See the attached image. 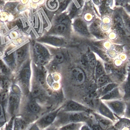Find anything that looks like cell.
<instances>
[{
    "mask_svg": "<svg viewBox=\"0 0 130 130\" xmlns=\"http://www.w3.org/2000/svg\"><path fill=\"white\" fill-rule=\"evenodd\" d=\"M111 17V31L115 34V38L113 41L118 44H123L130 46V34L126 30L121 17L120 7H115Z\"/></svg>",
    "mask_w": 130,
    "mask_h": 130,
    "instance_id": "obj_1",
    "label": "cell"
},
{
    "mask_svg": "<svg viewBox=\"0 0 130 130\" xmlns=\"http://www.w3.org/2000/svg\"><path fill=\"white\" fill-rule=\"evenodd\" d=\"M21 91L18 86L13 85L8 96L7 111L9 115L15 117L18 112L20 103Z\"/></svg>",
    "mask_w": 130,
    "mask_h": 130,
    "instance_id": "obj_2",
    "label": "cell"
},
{
    "mask_svg": "<svg viewBox=\"0 0 130 130\" xmlns=\"http://www.w3.org/2000/svg\"><path fill=\"white\" fill-rule=\"evenodd\" d=\"M31 73V70L29 63L27 64L20 73L18 77V81L24 92L27 91L28 89Z\"/></svg>",
    "mask_w": 130,
    "mask_h": 130,
    "instance_id": "obj_3",
    "label": "cell"
},
{
    "mask_svg": "<svg viewBox=\"0 0 130 130\" xmlns=\"http://www.w3.org/2000/svg\"><path fill=\"white\" fill-rule=\"evenodd\" d=\"M72 76L73 82L77 85L84 83L85 80V76L83 70L79 68L73 69L72 71Z\"/></svg>",
    "mask_w": 130,
    "mask_h": 130,
    "instance_id": "obj_4",
    "label": "cell"
},
{
    "mask_svg": "<svg viewBox=\"0 0 130 130\" xmlns=\"http://www.w3.org/2000/svg\"><path fill=\"white\" fill-rule=\"evenodd\" d=\"M86 109L85 106L73 101L68 102L66 106V110L69 111H85Z\"/></svg>",
    "mask_w": 130,
    "mask_h": 130,
    "instance_id": "obj_5",
    "label": "cell"
},
{
    "mask_svg": "<svg viewBox=\"0 0 130 130\" xmlns=\"http://www.w3.org/2000/svg\"><path fill=\"white\" fill-rule=\"evenodd\" d=\"M111 109L116 114H120L124 110L123 104L119 101H114L108 104Z\"/></svg>",
    "mask_w": 130,
    "mask_h": 130,
    "instance_id": "obj_6",
    "label": "cell"
},
{
    "mask_svg": "<svg viewBox=\"0 0 130 130\" xmlns=\"http://www.w3.org/2000/svg\"><path fill=\"white\" fill-rule=\"evenodd\" d=\"M57 111L49 113L45 115L40 120V123L42 126H47L54 121L57 116Z\"/></svg>",
    "mask_w": 130,
    "mask_h": 130,
    "instance_id": "obj_7",
    "label": "cell"
},
{
    "mask_svg": "<svg viewBox=\"0 0 130 130\" xmlns=\"http://www.w3.org/2000/svg\"><path fill=\"white\" fill-rule=\"evenodd\" d=\"M11 84V81L8 76L0 75V88L2 91H8Z\"/></svg>",
    "mask_w": 130,
    "mask_h": 130,
    "instance_id": "obj_8",
    "label": "cell"
},
{
    "mask_svg": "<svg viewBox=\"0 0 130 130\" xmlns=\"http://www.w3.org/2000/svg\"><path fill=\"white\" fill-rule=\"evenodd\" d=\"M120 12L125 28L130 34V15L123 7H120Z\"/></svg>",
    "mask_w": 130,
    "mask_h": 130,
    "instance_id": "obj_9",
    "label": "cell"
},
{
    "mask_svg": "<svg viewBox=\"0 0 130 130\" xmlns=\"http://www.w3.org/2000/svg\"><path fill=\"white\" fill-rule=\"evenodd\" d=\"M35 48L37 54L41 55L47 59L49 58L50 55L48 52L46 48H45L42 45L37 44L35 45Z\"/></svg>",
    "mask_w": 130,
    "mask_h": 130,
    "instance_id": "obj_10",
    "label": "cell"
},
{
    "mask_svg": "<svg viewBox=\"0 0 130 130\" xmlns=\"http://www.w3.org/2000/svg\"><path fill=\"white\" fill-rule=\"evenodd\" d=\"M99 110L101 113L104 116L112 120L115 119L111 111L104 104L101 103L100 104Z\"/></svg>",
    "mask_w": 130,
    "mask_h": 130,
    "instance_id": "obj_11",
    "label": "cell"
},
{
    "mask_svg": "<svg viewBox=\"0 0 130 130\" xmlns=\"http://www.w3.org/2000/svg\"><path fill=\"white\" fill-rule=\"evenodd\" d=\"M74 26L75 29L78 32L85 34L88 33L86 25L85 23L81 20H76L75 22Z\"/></svg>",
    "mask_w": 130,
    "mask_h": 130,
    "instance_id": "obj_12",
    "label": "cell"
},
{
    "mask_svg": "<svg viewBox=\"0 0 130 130\" xmlns=\"http://www.w3.org/2000/svg\"><path fill=\"white\" fill-rule=\"evenodd\" d=\"M8 96V91H2L0 92V105L5 111L7 105Z\"/></svg>",
    "mask_w": 130,
    "mask_h": 130,
    "instance_id": "obj_13",
    "label": "cell"
},
{
    "mask_svg": "<svg viewBox=\"0 0 130 130\" xmlns=\"http://www.w3.org/2000/svg\"><path fill=\"white\" fill-rule=\"evenodd\" d=\"M26 54V48L22 47L17 50L15 53V57L17 59L18 62L21 63L25 59Z\"/></svg>",
    "mask_w": 130,
    "mask_h": 130,
    "instance_id": "obj_14",
    "label": "cell"
},
{
    "mask_svg": "<svg viewBox=\"0 0 130 130\" xmlns=\"http://www.w3.org/2000/svg\"><path fill=\"white\" fill-rule=\"evenodd\" d=\"M120 96V93L118 89H114L108 93L106 94L105 95L102 97V99L103 100H110V99H114L117 98Z\"/></svg>",
    "mask_w": 130,
    "mask_h": 130,
    "instance_id": "obj_15",
    "label": "cell"
},
{
    "mask_svg": "<svg viewBox=\"0 0 130 130\" xmlns=\"http://www.w3.org/2000/svg\"><path fill=\"white\" fill-rule=\"evenodd\" d=\"M85 116L79 113H74L69 115V119L70 121L72 122H80L85 120Z\"/></svg>",
    "mask_w": 130,
    "mask_h": 130,
    "instance_id": "obj_16",
    "label": "cell"
},
{
    "mask_svg": "<svg viewBox=\"0 0 130 130\" xmlns=\"http://www.w3.org/2000/svg\"><path fill=\"white\" fill-rule=\"evenodd\" d=\"M15 58L13 53L6 56L4 59L7 64L11 68H14L15 66Z\"/></svg>",
    "mask_w": 130,
    "mask_h": 130,
    "instance_id": "obj_17",
    "label": "cell"
},
{
    "mask_svg": "<svg viewBox=\"0 0 130 130\" xmlns=\"http://www.w3.org/2000/svg\"><path fill=\"white\" fill-rule=\"evenodd\" d=\"M28 107L30 111L34 113H39L40 110L39 105L35 101L30 102L28 104Z\"/></svg>",
    "mask_w": 130,
    "mask_h": 130,
    "instance_id": "obj_18",
    "label": "cell"
},
{
    "mask_svg": "<svg viewBox=\"0 0 130 130\" xmlns=\"http://www.w3.org/2000/svg\"><path fill=\"white\" fill-rule=\"evenodd\" d=\"M105 73V68L103 65L99 61H98L95 66V75L97 78H99Z\"/></svg>",
    "mask_w": 130,
    "mask_h": 130,
    "instance_id": "obj_19",
    "label": "cell"
},
{
    "mask_svg": "<svg viewBox=\"0 0 130 130\" xmlns=\"http://www.w3.org/2000/svg\"><path fill=\"white\" fill-rule=\"evenodd\" d=\"M109 78L107 75H103L99 77L97 80V84L99 87L104 86L109 81Z\"/></svg>",
    "mask_w": 130,
    "mask_h": 130,
    "instance_id": "obj_20",
    "label": "cell"
},
{
    "mask_svg": "<svg viewBox=\"0 0 130 130\" xmlns=\"http://www.w3.org/2000/svg\"><path fill=\"white\" fill-rule=\"evenodd\" d=\"M14 130H22L24 129V122L20 118H15L14 122Z\"/></svg>",
    "mask_w": 130,
    "mask_h": 130,
    "instance_id": "obj_21",
    "label": "cell"
},
{
    "mask_svg": "<svg viewBox=\"0 0 130 130\" xmlns=\"http://www.w3.org/2000/svg\"><path fill=\"white\" fill-rule=\"evenodd\" d=\"M67 30L66 26L64 24H60L56 25L53 29V31L56 33L62 34L65 33Z\"/></svg>",
    "mask_w": 130,
    "mask_h": 130,
    "instance_id": "obj_22",
    "label": "cell"
},
{
    "mask_svg": "<svg viewBox=\"0 0 130 130\" xmlns=\"http://www.w3.org/2000/svg\"><path fill=\"white\" fill-rule=\"evenodd\" d=\"M117 86V85L115 83H111V84H108V85L104 87V88L102 89L101 93L102 94V95H104L110 92L111 91Z\"/></svg>",
    "mask_w": 130,
    "mask_h": 130,
    "instance_id": "obj_23",
    "label": "cell"
},
{
    "mask_svg": "<svg viewBox=\"0 0 130 130\" xmlns=\"http://www.w3.org/2000/svg\"><path fill=\"white\" fill-rule=\"evenodd\" d=\"M0 69L2 75L9 76L10 75V70L2 60H0Z\"/></svg>",
    "mask_w": 130,
    "mask_h": 130,
    "instance_id": "obj_24",
    "label": "cell"
},
{
    "mask_svg": "<svg viewBox=\"0 0 130 130\" xmlns=\"http://www.w3.org/2000/svg\"><path fill=\"white\" fill-rule=\"evenodd\" d=\"M88 60L89 65L92 68H94L96 66V58L94 55L93 53L90 52L88 55Z\"/></svg>",
    "mask_w": 130,
    "mask_h": 130,
    "instance_id": "obj_25",
    "label": "cell"
},
{
    "mask_svg": "<svg viewBox=\"0 0 130 130\" xmlns=\"http://www.w3.org/2000/svg\"><path fill=\"white\" fill-rule=\"evenodd\" d=\"M6 122L5 111L0 105V127L4 126Z\"/></svg>",
    "mask_w": 130,
    "mask_h": 130,
    "instance_id": "obj_26",
    "label": "cell"
},
{
    "mask_svg": "<svg viewBox=\"0 0 130 130\" xmlns=\"http://www.w3.org/2000/svg\"><path fill=\"white\" fill-rule=\"evenodd\" d=\"M115 7H124L130 4V0H114Z\"/></svg>",
    "mask_w": 130,
    "mask_h": 130,
    "instance_id": "obj_27",
    "label": "cell"
},
{
    "mask_svg": "<svg viewBox=\"0 0 130 130\" xmlns=\"http://www.w3.org/2000/svg\"><path fill=\"white\" fill-rule=\"evenodd\" d=\"M100 126L102 128L107 129L111 124L110 122L108 120L101 118H99Z\"/></svg>",
    "mask_w": 130,
    "mask_h": 130,
    "instance_id": "obj_28",
    "label": "cell"
},
{
    "mask_svg": "<svg viewBox=\"0 0 130 130\" xmlns=\"http://www.w3.org/2000/svg\"><path fill=\"white\" fill-rule=\"evenodd\" d=\"M80 124H79L72 123L68 124L62 128L61 129L66 130H71L77 129L79 128Z\"/></svg>",
    "mask_w": 130,
    "mask_h": 130,
    "instance_id": "obj_29",
    "label": "cell"
},
{
    "mask_svg": "<svg viewBox=\"0 0 130 130\" xmlns=\"http://www.w3.org/2000/svg\"><path fill=\"white\" fill-rule=\"evenodd\" d=\"M47 42L50 43V44H52L53 45H56V46H60L62 44L61 41L59 39H57L55 37H50V38H48L47 40H46Z\"/></svg>",
    "mask_w": 130,
    "mask_h": 130,
    "instance_id": "obj_30",
    "label": "cell"
},
{
    "mask_svg": "<svg viewBox=\"0 0 130 130\" xmlns=\"http://www.w3.org/2000/svg\"><path fill=\"white\" fill-rule=\"evenodd\" d=\"M64 60V56L61 53H58L56 54L54 57V61L56 63H61Z\"/></svg>",
    "mask_w": 130,
    "mask_h": 130,
    "instance_id": "obj_31",
    "label": "cell"
},
{
    "mask_svg": "<svg viewBox=\"0 0 130 130\" xmlns=\"http://www.w3.org/2000/svg\"><path fill=\"white\" fill-rule=\"evenodd\" d=\"M105 69L107 73L112 72L114 70V67L113 64L110 63L105 64Z\"/></svg>",
    "mask_w": 130,
    "mask_h": 130,
    "instance_id": "obj_32",
    "label": "cell"
},
{
    "mask_svg": "<svg viewBox=\"0 0 130 130\" xmlns=\"http://www.w3.org/2000/svg\"><path fill=\"white\" fill-rule=\"evenodd\" d=\"M37 78L38 81L40 84L42 85L45 83V78H44L43 73L42 71H40L38 72Z\"/></svg>",
    "mask_w": 130,
    "mask_h": 130,
    "instance_id": "obj_33",
    "label": "cell"
},
{
    "mask_svg": "<svg viewBox=\"0 0 130 130\" xmlns=\"http://www.w3.org/2000/svg\"><path fill=\"white\" fill-rule=\"evenodd\" d=\"M37 59L38 62L42 65H44L46 63L47 59L40 54H37Z\"/></svg>",
    "mask_w": 130,
    "mask_h": 130,
    "instance_id": "obj_34",
    "label": "cell"
},
{
    "mask_svg": "<svg viewBox=\"0 0 130 130\" xmlns=\"http://www.w3.org/2000/svg\"><path fill=\"white\" fill-rule=\"evenodd\" d=\"M41 91L38 88L34 89L31 92V96L32 97L36 98L39 97L41 94Z\"/></svg>",
    "mask_w": 130,
    "mask_h": 130,
    "instance_id": "obj_35",
    "label": "cell"
},
{
    "mask_svg": "<svg viewBox=\"0 0 130 130\" xmlns=\"http://www.w3.org/2000/svg\"><path fill=\"white\" fill-rule=\"evenodd\" d=\"M48 5L50 8L54 9L57 7L58 4L56 0H49L48 2Z\"/></svg>",
    "mask_w": 130,
    "mask_h": 130,
    "instance_id": "obj_36",
    "label": "cell"
},
{
    "mask_svg": "<svg viewBox=\"0 0 130 130\" xmlns=\"http://www.w3.org/2000/svg\"><path fill=\"white\" fill-rule=\"evenodd\" d=\"M15 117H12L11 119L10 120V122L8 123V125H7L6 127V129L7 130H11L12 129V127L14 124L13 121H14V118Z\"/></svg>",
    "mask_w": 130,
    "mask_h": 130,
    "instance_id": "obj_37",
    "label": "cell"
},
{
    "mask_svg": "<svg viewBox=\"0 0 130 130\" xmlns=\"http://www.w3.org/2000/svg\"><path fill=\"white\" fill-rule=\"evenodd\" d=\"M82 63L83 65L86 67H87L89 65L88 60V57L84 56L82 58Z\"/></svg>",
    "mask_w": 130,
    "mask_h": 130,
    "instance_id": "obj_38",
    "label": "cell"
},
{
    "mask_svg": "<svg viewBox=\"0 0 130 130\" xmlns=\"http://www.w3.org/2000/svg\"><path fill=\"white\" fill-rule=\"evenodd\" d=\"M15 7V5L14 4H9L8 5H7L6 8L9 10H12Z\"/></svg>",
    "mask_w": 130,
    "mask_h": 130,
    "instance_id": "obj_39",
    "label": "cell"
},
{
    "mask_svg": "<svg viewBox=\"0 0 130 130\" xmlns=\"http://www.w3.org/2000/svg\"><path fill=\"white\" fill-rule=\"evenodd\" d=\"M125 10L126 11V12L130 15V4H128L127 5L125 6V7H124Z\"/></svg>",
    "mask_w": 130,
    "mask_h": 130,
    "instance_id": "obj_40",
    "label": "cell"
},
{
    "mask_svg": "<svg viewBox=\"0 0 130 130\" xmlns=\"http://www.w3.org/2000/svg\"><path fill=\"white\" fill-rule=\"evenodd\" d=\"M76 7L75 6L73 7L72 11H71V15H75L76 12Z\"/></svg>",
    "mask_w": 130,
    "mask_h": 130,
    "instance_id": "obj_41",
    "label": "cell"
},
{
    "mask_svg": "<svg viewBox=\"0 0 130 130\" xmlns=\"http://www.w3.org/2000/svg\"><path fill=\"white\" fill-rule=\"evenodd\" d=\"M127 115L130 117V103L128 105L127 110Z\"/></svg>",
    "mask_w": 130,
    "mask_h": 130,
    "instance_id": "obj_42",
    "label": "cell"
},
{
    "mask_svg": "<svg viewBox=\"0 0 130 130\" xmlns=\"http://www.w3.org/2000/svg\"><path fill=\"white\" fill-rule=\"evenodd\" d=\"M93 129L94 130H102L101 127L100 126H94L93 127Z\"/></svg>",
    "mask_w": 130,
    "mask_h": 130,
    "instance_id": "obj_43",
    "label": "cell"
},
{
    "mask_svg": "<svg viewBox=\"0 0 130 130\" xmlns=\"http://www.w3.org/2000/svg\"><path fill=\"white\" fill-rule=\"evenodd\" d=\"M21 22V21H18L17 23V24L19 28H21L22 27V24Z\"/></svg>",
    "mask_w": 130,
    "mask_h": 130,
    "instance_id": "obj_44",
    "label": "cell"
},
{
    "mask_svg": "<svg viewBox=\"0 0 130 130\" xmlns=\"http://www.w3.org/2000/svg\"><path fill=\"white\" fill-rule=\"evenodd\" d=\"M82 130H90V129L88 127V126H83V127H82Z\"/></svg>",
    "mask_w": 130,
    "mask_h": 130,
    "instance_id": "obj_45",
    "label": "cell"
}]
</instances>
